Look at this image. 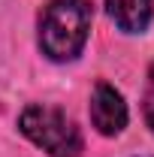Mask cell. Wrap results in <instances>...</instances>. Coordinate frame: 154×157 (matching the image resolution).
<instances>
[{
  "instance_id": "obj_1",
  "label": "cell",
  "mask_w": 154,
  "mask_h": 157,
  "mask_svg": "<svg viewBox=\"0 0 154 157\" xmlns=\"http://www.w3.org/2000/svg\"><path fill=\"white\" fill-rule=\"evenodd\" d=\"M91 30V0H52L39 15V48L48 60L82 55Z\"/></svg>"
},
{
  "instance_id": "obj_2",
  "label": "cell",
  "mask_w": 154,
  "mask_h": 157,
  "mask_svg": "<svg viewBox=\"0 0 154 157\" xmlns=\"http://www.w3.org/2000/svg\"><path fill=\"white\" fill-rule=\"evenodd\" d=\"M21 133L52 157H79L82 133L79 127L55 106H27L18 118Z\"/></svg>"
},
{
  "instance_id": "obj_3",
  "label": "cell",
  "mask_w": 154,
  "mask_h": 157,
  "mask_svg": "<svg viewBox=\"0 0 154 157\" xmlns=\"http://www.w3.org/2000/svg\"><path fill=\"white\" fill-rule=\"evenodd\" d=\"M91 121L103 136H118L127 127V103L112 85L100 82L91 97Z\"/></svg>"
},
{
  "instance_id": "obj_4",
  "label": "cell",
  "mask_w": 154,
  "mask_h": 157,
  "mask_svg": "<svg viewBox=\"0 0 154 157\" xmlns=\"http://www.w3.org/2000/svg\"><path fill=\"white\" fill-rule=\"evenodd\" d=\"M106 9L124 33H142L154 15V0H106Z\"/></svg>"
},
{
  "instance_id": "obj_5",
  "label": "cell",
  "mask_w": 154,
  "mask_h": 157,
  "mask_svg": "<svg viewBox=\"0 0 154 157\" xmlns=\"http://www.w3.org/2000/svg\"><path fill=\"white\" fill-rule=\"evenodd\" d=\"M148 127H151V133H154V106L148 109Z\"/></svg>"
},
{
  "instance_id": "obj_6",
  "label": "cell",
  "mask_w": 154,
  "mask_h": 157,
  "mask_svg": "<svg viewBox=\"0 0 154 157\" xmlns=\"http://www.w3.org/2000/svg\"><path fill=\"white\" fill-rule=\"evenodd\" d=\"M151 78H154V63H151Z\"/></svg>"
}]
</instances>
